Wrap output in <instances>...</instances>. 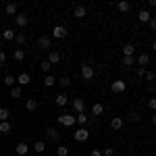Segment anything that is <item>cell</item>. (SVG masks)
<instances>
[{"label":"cell","instance_id":"6da1fadb","mask_svg":"<svg viewBox=\"0 0 156 156\" xmlns=\"http://www.w3.org/2000/svg\"><path fill=\"white\" fill-rule=\"evenodd\" d=\"M58 123H60V125H65V127H73L77 121H75V117H73V115L65 112V115H58Z\"/></svg>","mask_w":156,"mask_h":156},{"label":"cell","instance_id":"7a4b0ae2","mask_svg":"<svg viewBox=\"0 0 156 156\" xmlns=\"http://www.w3.org/2000/svg\"><path fill=\"white\" fill-rule=\"evenodd\" d=\"M110 90H112L115 94H123V92L127 90V83H125L123 79H115V81L110 83Z\"/></svg>","mask_w":156,"mask_h":156},{"label":"cell","instance_id":"3957f363","mask_svg":"<svg viewBox=\"0 0 156 156\" xmlns=\"http://www.w3.org/2000/svg\"><path fill=\"white\" fill-rule=\"evenodd\" d=\"M87 137H90V131H87L85 127H79L77 131H73V140H75V142H85Z\"/></svg>","mask_w":156,"mask_h":156},{"label":"cell","instance_id":"277c9868","mask_svg":"<svg viewBox=\"0 0 156 156\" xmlns=\"http://www.w3.org/2000/svg\"><path fill=\"white\" fill-rule=\"evenodd\" d=\"M67 34H69V31H67V27H65V25H56V27L52 29V37H56V40H65Z\"/></svg>","mask_w":156,"mask_h":156},{"label":"cell","instance_id":"5b68a950","mask_svg":"<svg viewBox=\"0 0 156 156\" xmlns=\"http://www.w3.org/2000/svg\"><path fill=\"white\" fill-rule=\"evenodd\" d=\"M81 77H83V81H92V79H94V67L83 65V67H81Z\"/></svg>","mask_w":156,"mask_h":156},{"label":"cell","instance_id":"8992f818","mask_svg":"<svg viewBox=\"0 0 156 156\" xmlns=\"http://www.w3.org/2000/svg\"><path fill=\"white\" fill-rule=\"evenodd\" d=\"M50 65H58L60 62V52L58 50H48V58H46Z\"/></svg>","mask_w":156,"mask_h":156},{"label":"cell","instance_id":"52a82bcc","mask_svg":"<svg viewBox=\"0 0 156 156\" xmlns=\"http://www.w3.org/2000/svg\"><path fill=\"white\" fill-rule=\"evenodd\" d=\"M15 23H17V27H25V25L29 23V17H27L25 12H17V17H15Z\"/></svg>","mask_w":156,"mask_h":156},{"label":"cell","instance_id":"ba28073f","mask_svg":"<svg viewBox=\"0 0 156 156\" xmlns=\"http://www.w3.org/2000/svg\"><path fill=\"white\" fill-rule=\"evenodd\" d=\"M73 108H75L77 115H79V112H85V100L83 98H75V100H73Z\"/></svg>","mask_w":156,"mask_h":156},{"label":"cell","instance_id":"9c48e42d","mask_svg":"<svg viewBox=\"0 0 156 156\" xmlns=\"http://www.w3.org/2000/svg\"><path fill=\"white\" fill-rule=\"evenodd\" d=\"M123 125H125V121L121 119V117H112V121H110V129L121 131V129H123Z\"/></svg>","mask_w":156,"mask_h":156},{"label":"cell","instance_id":"30bf717a","mask_svg":"<svg viewBox=\"0 0 156 156\" xmlns=\"http://www.w3.org/2000/svg\"><path fill=\"white\" fill-rule=\"evenodd\" d=\"M37 48H42V50H50V37H48V36L37 37Z\"/></svg>","mask_w":156,"mask_h":156},{"label":"cell","instance_id":"8fae6325","mask_svg":"<svg viewBox=\"0 0 156 156\" xmlns=\"http://www.w3.org/2000/svg\"><path fill=\"white\" fill-rule=\"evenodd\" d=\"M4 12H6V15H12V17H17V4H15V2H9V4H4Z\"/></svg>","mask_w":156,"mask_h":156},{"label":"cell","instance_id":"7c38bea8","mask_svg":"<svg viewBox=\"0 0 156 156\" xmlns=\"http://www.w3.org/2000/svg\"><path fill=\"white\" fill-rule=\"evenodd\" d=\"M46 133H48V137L52 140V142H58V140H60V133H58L56 127H48V131H46Z\"/></svg>","mask_w":156,"mask_h":156},{"label":"cell","instance_id":"4fadbf2b","mask_svg":"<svg viewBox=\"0 0 156 156\" xmlns=\"http://www.w3.org/2000/svg\"><path fill=\"white\" fill-rule=\"evenodd\" d=\"M15 150H17V154H19V156H27V154H29V146L23 144V142H21V144H17Z\"/></svg>","mask_w":156,"mask_h":156},{"label":"cell","instance_id":"5bb4252c","mask_svg":"<svg viewBox=\"0 0 156 156\" xmlns=\"http://www.w3.org/2000/svg\"><path fill=\"white\" fill-rule=\"evenodd\" d=\"M137 19H140L142 23H150V19H152V15H150V12H148V11L144 9V11H140V12H137Z\"/></svg>","mask_w":156,"mask_h":156},{"label":"cell","instance_id":"9a60e30c","mask_svg":"<svg viewBox=\"0 0 156 156\" xmlns=\"http://www.w3.org/2000/svg\"><path fill=\"white\" fill-rule=\"evenodd\" d=\"M73 12H75V17H79V19H83L85 15H87V9H85L83 4H77V6H75V11H73Z\"/></svg>","mask_w":156,"mask_h":156},{"label":"cell","instance_id":"2e32d148","mask_svg":"<svg viewBox=\"0 0 156 156\" xmlns=\"http://www.w3.org/2000/svg\"><path fill=\"white\" fill-rule=\"evenodd\" d=\"M75 121H77L81 127H85V125H87V121H90V117H87L85 112H79V115H75Z\"/></svg>","mask_w":156,"mask_h":156},{"label":"cell","instance_id":"e0dca14e","mask_svg":"<svg viewBox=\"0 0 156 156\" xmlns=\"http://www.w3.org/2000/svg\"><path fill=\"white\" fill-rule=\"evenodd\" d=\"M29 81H31V77H29V73H21V75L17 77V83H19V85H27Z\"/></svg>","mask_w":156,"mask_h":156},{"label":"cell","instance_id":"ac0fdd59","mask_svg":"<svg viewBox=\"0 0 156 156\" xmlns=\"http://www.w3.org/2000/svg\"><path fill=\"white\" fill-rule=\"evenodd\" d=\"M15 36H17V34H15V29H4V31H2V37H4L6 42H12Z\"/></svg>","mask_w":156,"mask_h":156},{"label":"cell","instance_id":"d6986e66","mask_svg":"<svg viewBox=\"0 0 156 156\" xmlns=\"http://www.w3.org/2000/svg\"><path fill=\"white\" fill-rule=\"evenodd\" d=\"M54 102H56V104H58L60 108H62V106H67V102H69V100H67V94H58V96L54 98Z\"/></svg>","mask_w":156,"mask_h":156},{"label":"cell","instance_id":"ffe728a7","mask_svg":"<svg viewBox=\"0 0 156 156\" xmlns=\"http://www.w3.org/2000/svg\"><path fill=\"white\" fill-rule=\"evenodd\" d=\"M34 152H36V154H44V152H46V144H44V142H36V144H34Z\"/></svg>","mask_w":156,"mask_h":156},{"label":"cell","instance_id":"44dd1931","mask_svg":"<svg viewBox=\"0 0 156 156\" xmlns=\"http://www.w3.org/2000/svg\"><path fill=\"white\" fill-rule=\"evenodd\" d=\"M137 62L146 69V67L150 65V54H140V56H137Z\"/></svg>","mask_w":156,"mask_h":156},{"label":"cell","instance_id":"7402d4cb","mask_svg":"<svg viewBox=\"0 0 156 156\" xmlns=\"http://www.w3.org/2000/svg\"><path fill=\"white\" fill-rule=\"evenodd\" d=\"M102 112H104V106H102L100 102H96V104L92 106V115H94V117H100Z\"/></svg>","mask_w":156,"mask_h":156},{"label":"cell","instance_id":"603a6c76","mask_svg":"<svg viewBox=\"0 0 156 156\" xmlns=\"http://www.w3.org/2000/svg\"><path fill=\"white\" fill-rule=\"evenodd\" d=\"M12 58L17 60V62H21V60L25 58V50H21V48H17L15 52H12Z\"/></svg>","mask_w":156,"mask_h":156},{"label":"cell","instance_id":"cb8c5ba5","mask_svg":"<svg viewBox=\"0 0 156 156\" xmlns=\"http://www.w3.org/2000/svg\"><path fill=\"white\" fill-rule=\"evenodd\" d=\"M15 83H17V77H12V75H6V77H4V85H6V87H15Z\"/></svg>","mask_w":156,"mask_h":156},{"label":"cell","instance_id":"d4e9b609","mask_svg":"<svg viewBox=\"0 0 156 156\" xmlns=\"http://www.w3.org/2000/svg\"><path fill=\"white\" fill-rule=\"evenodd\" d=\"M117 9H119L121 12H127V11H129V9H131V4H129L127 0H121L119 4H117Z\"/></svg>","mask_w":156,"mask_h":156},{"label":"cell","instance_id":"484cf974","mask_svg":"<svg viewBox=\"0 0 156 156\" xmlns=\"http://www.w3.org/2000/svg\"><path fill=\"white\" fill-rule=\"evenodd\" d=\"M9 115H11V110L6 106H0V123L2 121H9Z\"/></svg>","mask_w":156,"mask_h":156},{"label":"cell","instance_id":"4316f807","mask_svg":"<svg viewBox=\"0 0 156 156\" xmlns=\"http://www.w3.org/2000/svg\"><path fill=\"white\" fill-rule=\"evenodd\" d=\"M133 52H135V46H133V44H127V46L123 48V56H133Z\"/></svg>","mask_w":156,"mask_h":156},{"label":"cell","instance_id":"83f0119b","mask_svg":"<svg viewBox=\"0 0 156 156\" xmlns=\"http://www.w3.org/2000/svg\"><path fill=\"white\" fill-rule=\"evenodd\" d=\"M44 85H46V87H52V85H56V77H52V75H46V77H44Z\"/></svg>","mask_w":156,"mask_h":156},{"label":"cell","instance_id":"f1b7e54d","mask_svg":"<svg viewBox=\"0 0 156 156\" xmlns=\"http://www.w3.org/2000/svg\"><path fill=\"white\" fill-rule=\"evenodd\" d=\"M56 83H58L60 87H69V85H71V79H69V77L65 75V77H60V79H56Z\"/></svg>","mask_w":156,"mask_h":156},{"label":"cell","instance_id":"f546056e","mask_svg":"<svg viewBox=\"0 0 156 156\" xmlns=\"http://www.w3.org/2000/svg\"><path fill=\"white\" fill-rule=\"evenodd\" d=\"M133 62H135L133 56H123V58H121V65H123V67H133Z\"/></svg>","mask_w":156,"mask_h":156},{"label":"cell","instance_id":"4dcf8cb0","mask_svg":"<svg viewBox=\"0 0 156 156\" xmlns=\"http://www.w3.org/2000/svg\"><path fill=\"white\" fill-rule=\"evenodd\" d=\"M25 108H27V110H36L37 108V100H34V98L27 100V102H25Z\"/></svg>","mask_w":156,"mask_h":156},{"label":"cell","instance_id":"1f68e13d","mask_svg":"<svg viewBox=\"0 0 156 156\" xmlns=\"http://www.w3.org/2000/svg\"><path fill=\"white\" fill-rule=\"evenodd\" d=\"M15 42H17L19 46H23L25 42H27V36H25V34H17V36H15Z\"/></svg>","mask_w":156,"mask_h":156},{"label":"cell","instance_id":"d6a6232c","mask_svg":"<svg viewBox=\"0 0 156 156\" xmlns=\"http://www.w3.org/2000/svg\"><path fill=\"white\" fill-rule=\"evenodd\" d=\"M11 131V123H9V121H2V123H0V133H9Z\"/></svg>","mask_w":156,"mask_h":156},{"label":"cell","instance_id":"836d02e7","mask_svg":"<svg viewBox=\"0 0 156 156\" xmlns=\"http://www.w3.org/2000/svg\"><path fill=\"white\" fill-rule=\"evenodd\" d=\"M11 96L12 98H21V96H23V92H21V87H19V85H15V87L11 90Z\"/></svg>","mask_w":156,"mask_h":156},{"label":"cell","instance_id":"e575fe53","mask_svg":"<svg viewBox=\"0 0 156 156\" xmlns=\"http://www.w3.org/2000/svg\"><path fill=\"white\" fill-rule=\"evenodd\" d=\"M56 154L58 156H69V148H67V146H58V148H56Z\"/></svg>","mask_w":156,"mask_h":156},{"label":"cell","instance_id":"d590c367","mask_svg":"<svg viewBox=\"0 0 156 156\" xmlns=\"http://www.w3.org/2000/svg\"><path fill=\"white\" fill-rule=\"evenodd\" d=\"M146 79H148V83H154L156 81V73L154 71H146Z\"/></svg>","mask_w":156,"mask_h":156},{"label":"cell","instance_id":"8d00e7d4","mask_svg":"<svg viewBox=\"0 0 156 156\" xmlns=\"http://www.w3.org/2000/svg\"><path fill=\"white\" fill-rule=\"evenodd\" d=\"M40 69H42V71L46 73V75H50V69H52V65H50L48 60H44V62H42V67H40Z\"/></svg>","mask_w":156,"mask_h":156},{"label":"cell","instance_id":"74e56055","mask_svg":"<svg viewBox=\"0 0 156 156\" xmlns=\"http://www.w3.org/2000/svg\"><path fill=\"white\" fill-rule=\"evenodd\" d=\"M102 156H115V150H112L110 146H106V148L102 150Z\"/></svg>","mask_w":156,"mask_h":156},{"label":"cell","instance_id":"f35d334b","mask_svg":"<svg viewBox=\"0 0 156 156\" xmlns=\"http://www.w3.org/2000/svg\"><path fill=\"white\" fill-rule=\"evenodd\" d=\"M148 106H150V110L156 112V98H150V100H148Z\"/></svg>","mask_w":156,"mask_h":156},{"label":"cell","instance_id":"ab89813d","mask_svg":"<svg viewBox=\"0 0 156 156\" xmlns=\"http://www.w3.org/2000/svg\"><path fill=\"white\" fill-rule=\"evenodd\" d=\"M140 119H142V117H140V112H131V115H129V121H135V123H137Z\"/></svg>","mask_w":156,"mask_h":156},{"label":"cell","instance_id":"60d3db41","mask_svg":"<svg viewBox=\"0 0 156 156\" xmlns=\"http://www.w3.org/2000/svg\"><path fill=\"white\" fill-rule=\"evenodd\" d=\"M4 60H6V52H4V50H0V67L4 65Z\"/></svg>","mask_w":156,"mask_h":156},{"label":"cell","instance_id":"b9f144b4","mask_svg":"<svg viewBox=\"0 0 156 156\" xmlns=\"http://www.w3.org/2000/svg\"><path fill=\"white\" fill-rule=\"evenodd\" d=\"M137 77H146V69H144V67L137 69Z\"/></svg>","mask_w":156,"mask_h":156},{"label":"cell","instance_id":"7bdbcfd3","mask_svg":"<svg viewBox=\"0 0 156 156\" xmlns=\"http://www.w3.org/2000/svg\"><path fill=\"white\" fill-rule=\"evenodd\" d=\"M90 156H102V150H92Z\"/></svg>","mask_w":156,"mask_h":156},{"label":"cell","instance_id":"ee69618b","mask_svg":"<svg viewBox=\"0 0 156 156\" xmlns=\"http://www.w3.org/2000/svg\"><path fill=\"white\" fill-rule=\"evenodd\" d=\"M150 29H154V31H156V19H154V17L150 19Z\"/></svg>","mask_w":156,"mask_h":156},{"label":"cell","instance_id":"f6af8a7d","mask_svg":"<svg viewBox=\"0 0 156 156\" xmlns=\"http://www.w3.org/2000/svg\"><path fill=\"white\" fill-rule=\"evenodd\" d=\"M148 92H156V85L154 83H148Z\"/></svg>","mask_w":156,"mask_h":156},{"label":"cell","instance_id":"bcb514c9","mask_svg":"<svg viewBox=\"0 0 156 156\" xmlns=\"http://www.w3.org/2000/svg\"><path fill=\"white\" fill-rule=\"evenodd\" d=\"M152 123H154V125H156V112H154V115H152Z\"/></svg>","mask_w":156,"mask_h":156},{"label":"cell","instance_id":"7dc6e473","mask_svg":"<svg viewBox=\"0 0 156 156\" xmlns=\"http://www.w3.org/2000/svg\"><path fill=\"white\" fill-rule=\"evenodd\" d=\"M152 50H154V52H156V40H154V42H152Z\"/></svg>","mask_w":156,"mask_h":156},{"label":"cell","instance_id":"c3c4849f","mask_svg":"<svg viewBox=\"0 0 156 156\" xmlns=\"http://www.w3.org/2000/svg\"><path fill=\"white\" fill-rule=\"evenodd\" d=\"M27 156H34V154H27Z\"/></svg>","mask_w":156,"mask_h":156}]
</instances>
